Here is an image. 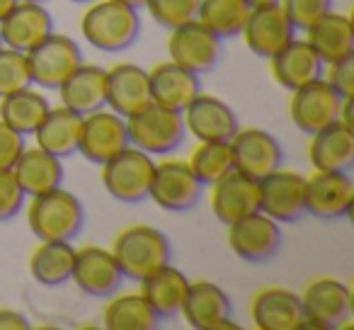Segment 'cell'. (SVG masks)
Here are the masks:
<instances>
[{
    "mask_svg": "<svg viewBox=\"0 0 354 330\" xmlns=\"http://www.w3.org/2000/svg\"><path fill=\"white\" fill-rule=\"evenodd\" d=\"M27 202L25 190L20 187L12 170H0V223L12 221Z\"/></svg>",
    "mask_w": 354,
    "mask_h": 330,
    "instance_id": "cell-40",
    "label": "cell"
},
{
    "mask_svg": "<svg viewBox=\"0 0 354 330\" xmlns=\"http://www.w3.org/2000/svg\"><path fill=\"white\" fill-rule=\"evenodd\" d=\"M279 6L296 30H306L320 15L333 10V0H279Z\"/></svg>",
    "mask_w": 354,
    "mask_h": 330,
    "instance_id": "cell-39",
    "label": "cell"
},
{
    "mask_svg": "<svg viewBox=\"0 0 354 330\" xmlns=\"http://www.w3.org/2000/svg\"><path fill=\"white\" fill-rule=\"evenodd\" d=\"M51 32H54V20H51L49 10L41 3L15 0L10 10L0 20V42H3V46H10V49L22 51V54L35 49Z\"/></svg>",
    "mask_w": 354,
    "mask_h": 330,
    "instance_id": "cell-19",
    "label": "cell"
},
{
    "mask_svg": "<svg viewBox=\"0 0 354 330\" xmlns=\"http://www.w3.org/2000/svg\"><path fill=\"white\" fill-rule=\"evenodd\" d=\"M117 3H124V6H129V8H143V3H146V0H117Z\"/></svg>",
    "mask_w": 354,
    "mask_h": 330,
    "instance_id": "cell-45",
    "label": "cell"
},
{
    "mask_svg": "<svg viewBox=\"0 0 354 330\" xmlns=\"http://www.w3.org/2000/svg\"><path fill=\"white\" fill-rule=\"evenodd\" d=\"M185 119L183 112L167 109L162 104L148 102L136 114L127 117L129 146L148 153V156H167L185 141Z\"/></svg>",
    "mask_w": 354,
    "mask_h": 330,
    "instance_id": "cell-4",
    "label": "cell"
},
{
    "mask_svg": "<svg viewBox=\"0 0 354 330\" xmlns=\"http://www.w3.org/2000/svg\"><path fill=\"white\" fill-rule=\"evenodd\" d=\"M102 325L107 330H156L160 325V318L143 299V294L114 291L102 311Z\"/></svg>",
    "mask_w": 354,
    "mask_h": 330,
    "instance_id": "cell-33",
    "label": "cell"
},
{
    "mask_svg": "<svg viewBox=\"0 0 354 330\" xmlns=\"http://www.w3.org/2000/svg\"><path fill=\"white\" fill-rule=\"evenodd\" d=\"M0 46H3V42H0Z\"/></svg>",
    "mask_w": 354,
    "mask_h": 330,
    "instance_id": "cell-49",
    "label": "cell"
},
{
    "mask_svg": "<svg viewBox=\"0 0 354 330\" xmlns=\"http://www.w3.org/2000/svg\"><path fill=\"white\" fill-rule=\"evenodd\" d=\"M267 61H270L272 78L277 80V85H281L289 93L310 83V80L320 78L325 66L320 61V56L313 51V46L306 39H296V37Z\"/></svg>",
    "mask_w": 354,
    "mask_h": 330,
    "instance_id": "cell-23",
    "label": "cell"
},
{
    "mask_svg": "<svg viewBox=\"0 0 354 330\" xmlns=\"http://www.w3.org/2000/svg\"><path fill=\"white\" fill-rule=\"evenodd\" d=\"M22 151H25V136L0 119V170H12Z\"/></svg>",
    "mask_w": 354,
    "mask_h": 330,
    "instance_id": "cell-41",
    "label": "cell"
},
{
    "mask_svg": "<svg viewBox=\"0 0 354 330\" xmlns=\"http://www.w3.org/2000/svg\"><path fill=\"white\" fill-rule=\"evenodd\" d=\"M183 318L194 330H223L241 328L231 320V299L218 284L207 279L189 282L183 304Z\"/></svg>",
    "mask_w": 354,
    "mask_h": 330,
    "instance_id": "cell-18",
    "label": "cell"
},
{
    "mask_svg": "<svg viewBox=\"0 0 354 330\" xmlns=\"http://www.w3.org/2000/svg\"><path fill=\"white\" fill-rule=\"evenodd\" d=\"M339 107H342V95L323 75L291 90L289 117L304 134H315L337 122Z\"/></svg>",
    "mask_w": 354,
    "mask_h": 330,
    "instance_id": "cell-11",
    "label": "cell"
},
{
    "mask_svg": "<svg viewBox=\"0 0 354 330\" xmlns=\"http://www.w3.org/2000/svg\"><path fill=\"white\" fill-rule=\"evenodd\" d=\"M151 102L148 71L136 64H117L107 71V107L119 117H131Z\"/></svg>",
    "mask_w": 354,
    "mask_h": 330,
    "instance_id": "cell-27",
    "label": "cell"
},
{
    "mask_svg": "<svg viewBox=\"0 0 354 330\" xmlns=\"http://www.w3.org/2000/svg\"><path fill=\"white\" fill-rule=\"evenodd\" d=\"M250 8H260V6H272V3H279V0H248Z\"/></svg>",
    "mask_w": 354,
    "mask_h": 330,
    "instance_id": "cell-46",
    "label": "cell"
},
{
    "mask_svg": "<svg viewBox=\"0 0 354 330\" xmlns=\"http://www.w3.org/2000/svg\"><path fill=\"white\" fill-rule=\"evenodd\" d=\"M127 146H129V136H127V119L124 117H119L109 107L83 114V124H80V134H78V148L75 151L85 161L95 163V165H102L104 161L117 156Z\"/></svg>",
    "mask_w": 354,
    "mask_h": 330,
    "instance_id": "cell-13",
    "label": "cell"
},
{
    "mask_svg": "<svg viewBox=\"0 0 354 330\" xmlns=\"http://www.w3.org/2000/svg\"><path fill=\"white\" fill-rule=\"evenodd\" d=\"M228 246L241 260L260 265L279 253L281 228L267 214L252 212L228 223Z\"/></svg>",
    "mask_w": 354,
    "mask_h": 330,
    "instance_id": "cell-12",
    "label": "cell"
},
{
    "mask_svg": "<svg viewBox=\"0 0 354 330\" xmlns=\"http://www.w3.org/2000/svg\"><path fill=\"white\" fill-rule=\"evenodd\" d=\"M187 286L189 279L185 277V272H180L172 265H165L153 275H148L146 279H141V294L158 313V318L165 320L180 315L185 296H187Z\"/></svg>",
    "mask_w": 354,
    "mask_h": 330,
    "instance_id": "cell-30",
    "label": "cell"
},
{
    "mask_svg": "<svg viewBox=\"0 0 354 330\" xmlns=\"http://www.w3.org/2000/svg\"><path fill=\"white\" fill-rule=\"evenodd\" d=\"M228 143H231L233 168L250 178L262 180L265 175L281 168V143L274 134L265 131V129L238 127V131Z\"/></svg>",
    "mask_w": 354,
    "mask_h": 330,
    "instance_id": "cell-15",
    "label": "cell"
},
{
    "mask_svg": "<svg viewBox=\"0 0 354 330\" xmlns=\"http://www.w3.org/2000/svg\"><path fill=\"white\" fill-rule=\"evenodd\" d=\"M308 161L313 170H349L354 163V129L337 119L310 134Z\"/></svg>",
    "mask_w": 354,
    "mask_h": 330,
    "instance_id": "cell-28",
    "label": "cell"
},
{
    "mask_svg": "<svg viewBox=\"0 0 354 330\" xmlns=\"http://www.w3.org/2000/svg\"><path fill=\"white\" fill-rule=\"evenodd\" d=\"M167 54H170L172 64L204 75L216 68L221 61V39L194 17V20L170 30Z\"/></svg>",
    "mask_w": 354,
    "mask_h": 330,
    "instance_id": "cell-9",
    "label": "cell"
},
{
    "mask_svg": "<svg viewBox=\"0 0 354 330\" xmlns=\"http://www.w3.org/2000/svg\"><path fill=\"white\" fill-rule=\"evenodd\" d=\"M27 223L39 241H73L85 226L83 202L64 187L30 197Z\"/></svg>",
    "mask_w": 354,
    "mask_h": 330,
    "instance_id": "cell-2",
    "label": "cell"
},
{
    "mask_svg": "<svg viewBox=\"0 0 354 330\" xmlns=\"http://www.w3.org/2000/svg\"><path fill=\"white\" fill-rule=\"evenodd\" d=\"M260 212L277 223H294L306 214V178L277 168L260 180Z\"/></svg>",
    "mask_w": 354,
    "mask_h": 330,
    "instance_id": "cell-14",
    "label": "cell"
},
{
    "mask_svg": "<svg viewBox=\"0 0 354 330\" xmlns=\"http://www.w3.org/2000/svg\"><path fill=\"white\" fill-rule=\"evenodd\" d=\"M306 42L313 46L325 66L354 56V27L342 12L328 10L313 25L306 27Z\"/></svg>",
    "mask_w": 354,
    "mask_h": 330,
    "instance_id": "cell-25",
    "label": "cell"
},
{
    "mask_svg": "<svg viewBox=\"0 0 354 330\" xmlns=\"http://www.w3.org/2000/svg\"><path fill=\"white\" fill-rule=\"evenodd\" d=\"M30 320L12 309H0V330H27Z\"/></svg>",
    "mask_w": 354,
    "mask_h": 330,
    "instance_id": "cell-43",
    "label": "cell"
},
{
    "mask_svg": "<svg viewBox=\"0 0 354 330\" xmlns=\"http://www.w3.org/2000/svg\"><path fill=\"white\" fill-rule=\"evenodd\" d=\"M49 100L39 93V90H17L12 95L0 98V119L12 127L15 131H20L22 136H30L37 131V127L41 124L44 114L49 112Z\"/></svg>",
    "mask_w": 354,
    "mask_h": 330,
    "instance_id": "cell-34",
    "label": "cell"
},
{
    "mask_svg": "<svg viewBox=\"0 0 354 330\" xmlns=\"http://www.w3.org/2000/svg\"><path fill=\"white\" fill-rule=\"evenodd\" d=\"M112 255L122 270L124 279L141 282L160 267L170 265L172 248L167 236L153 226H129L114 238Z\"/></svg>",
    "mask_w": 354,
    "mask_h": 330,
    "instance_id": "cell-3",
    "label": "cell"
},
{
    "mask_svg": "<svg viewBox=\"0 0 354 330\" xmlns=\"http://www.w3.org/2000/svg\"><path fill=\"white\" fill-rule=\"evenodd\" d=\"M241 37L255 56L272 59L277 51L284 49L294 39L296 27L289 22L279 3H272V6L252 8L245 25H243Z\"/></svg>",
    "mask_w": 354,
    "mask_h": 330,
    "instance_id": "cell-16",
    "label": "cell"
},
{
    "mask_svg": "<svg viewBox=\"0 0 354 330\" xmlns=\"http://www.w3.org/2000/svg\"><path fill=\"white\" fill-rule=\"evenodd\" d=\"M80 32L90 46L114 54L136 44L141 35V17L136 8L117 0H95L80 17Z\"/></svg>",
    "mask_w": 354,
    "mask_h": 330,
    "instance_id": "cell-1",
    "label": "cell"
},
{
    "mask_svg": "<svg viewBox=\"0 0 354 330\" xmlns=\"http://www.w3.org/2000/svg\"><path fill=\"white\" fill-rule=\"evenodd\" d=\"M27 3H44V0H27Z\"/></svg>",
    "mask_w": 354,
    "mask_h": 330,
    "instance_id": "cell-48",
    "label": "cell"
},
{
    "mask_svg": "<svg viewBox=\"0 0 354 330\" xmlns=\"http://www.w3.org/2000/svg\"><path fill=\"white\" fill-rule=\"evenodd\" d=\"M56 90L64 107L78 114H90L107 107V71L95 64H80Z\"/></svg>",
    "mask_w": 354,
    "mask_h": 330,
    "instance_id": "cell-26",
    "label": "cell"
},
{
    "mask_svg": "<svg viewBox=\"0 0 354 330\" xmlns=\"http://www.w3.org/2000/svg\"><path fill=\"white\" fill-rule=\"evenodd\" d=\"M185 129L197 141H231L238 131V114L223 100L214 95L199 93L187 107L183 109Z\"/></svg>",
    "mask_w": 354,
    "mask_h": 330,
    "instance_id": "cell-21",
    "label": "cell"
},
{
    "mask_svg": "<svg viewBox=\"0 0 354 330\" xmlns=\"http://www.w3.org/2000/svg\"><path fill=\"white\" fill-rule=\"evenodd\" d=\"M71 279L75 282L83 294L95 296V299H107L114 291H119L124 282V275L117 265V257L112 250L100 246H85L75 250V262Z\"/></svg>",
    "mask_w": 354,
    "mask_h": 330,
    "instance_id": "cell-17",
    "label": "cell"
},
{
    "mask_svg": "<svg viewBox=\"0 0 354 330\" xmlns=\"http://www.w3.org/2000/svg\"><path fill=\"white\" fill-rule=\"evenodd\" d=\"M250 318L260 330H296L304 323L299 294L284 286H267L252 296Z\"/></svg>",
    "mask_w": 354,
    "mask_h": 330,
    "instance_id": "cell-24",
    "label": "cell"
},
{
    "mask_svg": "<svg viewBox=\"0 0 354 330\" xmlns=\"http://www.w3.org/2000/svg\"><path fill=\"white\" fill-rule=\"evenodd\" d=\"M75 262V248L71 241H41L30 255V275L44 286H59L71 282Z\"/></svg>",
    "mask_w": 354,
    "mask_h": 330,
    "instance_id": "cell-32",
    "label": "cell"
},
{
    "mask_svg": "<svg viewBox=\"0 0 354 330\" xmlns=\"http://www.w3.org/2000/svg\"><path fill=\"white\" fill-rule=\"evenodd\" d=\"M148 90H151V102L183 112L202 93V83L197 73L167 61L148 71Z\"/></svg>",
    "mask_w": 354,
    "mask_h": 330,
    "instance_id": "cell-22",
    "label": "cell"
},
{
    "mask_svg": "<svg viewBox=\"0 0 354 330\" xmlns=\"http://www.w3.org/2000/svg\"><path fill=\"white\" fill-rule=\"evenodd\" d=\"M71 3H90V0H71Z\"/></svg>",
    "mask_w": 354,
    "mask_h": 330,
    "instance_id": "cell-47",
    "label": "cell"
},
{
    "mask_svg": "<svg viewBox=\"0 0 354 330\" xmlns=\"http://www.w3.org/2000/svg\"><path fill=\"white\" fill-rule=\"evenodd\" d=\"M212 212L221 223H231L252 212H260V180L228 170L212 185Z\"/></svg>",
    "mask_w": 354,
    "mask_h": 330,
    "instance_id": "cell-20",
    "label": "cell"
},
{
    "mask_svg": "<svg viewBox=\"0 0 354 330\" xmlns=\"http://www.w3.org/2000/svg\"><path fill=\"white\" fill-rule=\"evenodd\" d=\"M248 0H199L197 20L214 32L218 39H231L243 32L248 15H250Z\"/></svg>",
    "mask_w": 354,
    "mask_h": 330,
    "instance_id": "cell-35",
    "label": "cell"
},
{
    "mask_svg": "<svg viewBox=\"0 0 354 330\" xmlns=\"http://www.w3.org/2000/svg\"><path fill=\"white\" fill-rule=\"evenodd\" d=\"M354 207V183L347 170H315L306 178V214L320 221L347 219Z\"/></svg>",
    "mask_w": 354,
    "mask_h": 330,
    "instance_id": "cell-10",
    "label": "cell"
},
{
    "mask_svg": "<svg viewBox=\"0 0 354 330\" xmlns=\"http://www.w3.org/2000/svg\"><path fill=\"white\" fill-rule=\"evenodd\" d=\"M12 3H15V0H0V20H3V15L12 8Z\"/></svg>",
    "mask_w": 354,
    "mask_h": 330,
    "instance_id": "cell-44",
    "label": "cell"
},
{
    "mask_svg": "<svg viewBox=\"0 0 354 330\" xmlns=\"http://www.w3.org/2000/svg\"><path fill=\"white\" fill-rule=\"evenodd\" d=\"M80 124H83V114L73 112V109L64 107V104L61 107H49V112L44 114V119H41V124L35 131L37 146L59 158L71 156L78 148Z\"/></svg>",
    "mask_w": 354,
    "mask_h": 330,
    "instance_id": "cell-31",
    "label": "cell"
},
{
    "mask_svg": "<svg viewBox=\"0 0 354 330\" xmlns=\"http://www.w3.org/2000/svg\"><path fill=\"white\" fill-rule=\"evenodd\" d=\"M301 299L304 323L301 328L333 330L349 318L352 311V294L344 282L335 277H315L306 284Z\"/></svg>",
    "mask_w": 354,
    "mask_h": 330,
    "instance_id": "cell-6",
    "label": "cell"
},
{
    "mask_svg": "<svg viewBox=\"0 0 354 330\" xmlns=\"http://www.w3.org/2000/svg\"><path fill=\"white\" fill-rule=\"evenodd\" d=\"M156 163L148 153L127 146L102 163V185L122 204H141L148 199Z\"/></svg>",
    "mask_w": 354,
    "mask_h": 330,
    "instance_id": "cell-5",
    "label": "cell"
},
{
    "mask_svg": "<svg viewBox=\"0 0 354 330\" xmlns=\"http://www.w3.org/2000/svg\"><path fill=\"white\" fill-rule=\"evenodd\" d=\"M328 80L342 98H352L354 95V56H347L342 61L328 64Z\"/></svg>",
    "mask_w": 354,
    "mask_h": 330,
    "instance_id": "cell-42",
    "label": "cell"
},
{
    "mask_svg": "<svg viewBox=\"0 0 354 330\" xmlns=\"http://www.w3.org/2000/svg\"><path fill=\"white\" fill-rule=\"evenodd\" d=\"M27 64H30L32 85L56 90L83 64V51H80L78 42L71 39L68 35L51 32L35 49L27 51Z\"/></svg>",
    "mask_w": 354,
    "mask_h": 330,
    "instance_id": "cell-8",
    "label": "cell"
},
{
    "mask_svg": "<svg viewBox=\"0 0 354 330\" xmlns=\"http://www.w3.org/2000/svg\"><path fill=\"white\" fill-rule=\"evenodd\" d=\"M202 190L204 185L192 173L189 163L170 158V161L156 163L148 197L165 212L183 214L197 207L202 199Z\"/></svg>",
    "mask_w": 354,
    "mask_h": 330,
    "instance_id": "cell-7",
    "label": "cell"
},
{
    "mask_svg": "<svg viewBox=\"0 0 354 330\" xmlns=\"http://www.w3.org/2000/svg\"><path fill=\"white\" fill-rule=\"evenodd\" d=\"M189 168L202 185H214L218 178L233 170L231 143L228 141H199L189 156Z\"/></svg>",
    "mask_w": 354,
    "mask_h": 330,
    "instance_id": "cell-36",
    "label": "cell"
},
{
    "mask_svg": "<svg viewBox=\"0 0 354 330\" xmlns=\"http://www.w3.org/2000/svg\"><path fill=\"white\" fill-rule=\"evenodd\" d=\"M143 8L158 25L172 30L197 17L199 0H146Z\"/></svg>",
    "mask_w": 354,
    "mask_h": 330,
    "instance_id": "cell-38",
    "label": "cell"
},
{
    "mask_svg": "<svg viewBox=\"0 0 354 330\" xmlns=\"http://www.w3.org/2000/svg\"><path fill=\"white\" fill-rule=\"evenodd\" d=\"M12 173H15L17 183L25 190L27 197H35V194L61 187L66 175L61 158L39 146L35 148L25 146V151L20 153L17 163L12 165Z\"/></svg>",
    "mask_w": 354,
    "mask_h": 330,
    "instance_id": "cell-29",
    "label": "cell"
},
{
    "mask_svg": "<svg viewBox=\"0 0 354 330\" xmlns=\"http://www.w3.org/2000/svg\"><path fill=\"white\" fill-rule=\"evenodd\" d=\"M32 85L27 54L15 51L10 46H0V98L25 90Z\"/></svg>",
    "mask_w": 354,
    "mask_h": 330,
    "instance_id": "cell-37",
    "label": "cell"
}]
</instances>
